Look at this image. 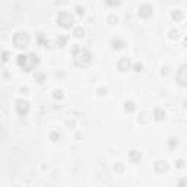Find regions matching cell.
Masks as SVG:
<instances>
[{"instance_id":"15","label":"cell","mask_w":187,"mask_h":187,"mask_svg":"<svg viewBox=\"0 0 187 187\" xmlns=\"http://www.w3.org/2000/svg\"><path fill=\"white\" fill-rule=\"evenodd\" d=\"M114 171H117V173H123V171H124V165H123L121 162H117L114 165Z\"/></svg>"},{"instance_id":"13","label":"cell","mask_w":187,"mask_h":187,"mask_svg":"<svg viewBox=\"0 0 187 187\" xmlns=\"http://www.w3.org/2000/svg\"><path fill=\"white\" fill-rule=\"evenodd\" d=\"M75 37H77V38H81V37H83V34H85V31H83V28L82 26H77L76 29H75Z\"/></svg>"},{"instance_id":"4","label":"cell","mask_w":187,"mask_h":187,"mask_svg":"<svg viewBox=\"0 0 187 187\" xmlns=\"http://www.w3.org/2000/svg\"><path fill=\"white\" fill-rule=\"evenodd\" d=\"M177 82L181 86H187V64L180 66L177 72Z\"/></svg>"},{"instance_id":"21","label":"cell","mask_w":187,"mask_h":187,"mask_svg":"<svg viewBox=\"0 0 187 187\" xmlns=\"http://www.w3.org/2000/svg\"><path fill=\"white\" fill-rule=\"evenodd\" d=\"M54 98H56V100H62L63 98V92L62 91H54Z\"/></svg>"},{"instance_id":"14","label":"cell","mask_w":187,"mask_h":187,"mask_svg":"<svg viewBox=\"0 0 187 187\" xmlns=\"http://www.w3.org/2000/svg\"><path fill=\"white\" fill-rule=\"evenodd\" d=\"M148 117H149L148 113H142V114L139 115V121H140V123H148V121H149Z\"/></svg>"},{"instance_id":"27","label":"cell","mask_w":187,"mask_h":187,"mask_svg":"<svg viewBox=\"0 0 187 187\" xmlns=\"http://www.w3.org/2000/svg\"><path fill=\"white\" fill-rule=\"evenodd\" d=\"M7 57H9V53H7V51H3V62H7Z\"/></svg>"},{"instance_id":"9","label":"cell","mask_w":187,"mask_h":187,"mask_svg":"<svg viewBox=\"0 0 187 187\" xmlns=\"http://www.w3.org/2000/svg\"><path fill=\"white\" fill-rule=\"evenodd\" d=\"M154 119L157 121H162L165 119V111L162 108H155L154 110Z\"/></svg>"},{"instance_id":"3","label":"cell","mask_w":187,"mask_h":187,"mask_svg":"<svg viewBox=\"0 0 187 187\" xmlns=\"http://www.w3.org/2000/svg\"><path fill=\"white\" fill-rule=\"evenodd\" d=\"M57 24L64 29H70L73 26V16L67 12H60L57 16Z\"/></svg>"},{"instance_id":"25","label":"cell","mask_w":187,"mask_h":187,"mask_svg":"<svg viewBox=\"0 0 187 187\" xmlns=\"http://www.w3.org/2000/svg\"><path fill=\"white\" fill-rule=\"evenodd\" d=\"M134 69H136V72H140V70H142V64H140V63H136V64H134Z\"/></svg>"},{"instance_id":"7","label":"cell","mask_w":187,"mask_h":187,"mask_svg":"<svg viewBox=\"0 0 187 187\" xmlns=\"http://www.w3.org/2000/svg\"><path fill=\"white\" fill-rule=\"evenodd\" d=\"M130 60L127 57H121L120 60H119V63H117V67H119V70L120 72H127L130 69Z\"/></svg>"},{"instance_id":"12","label":"cell","mask_w":187,"mask_h":187,"mask_svg":"<svg viewBox=\"0 0 187 187\" xmlns=\"http://www.w3.org/2000/svg\"><path fill=\"white\" fill-rule=\"evenodd\" d=\"M124 110L127 111V113H133V111H134V102L127 101V102L124 104Z\"/></svg>"},{"instance_id":"11","label":"cell","mask_w":187,"mask_h":187,"mask_svg":"<svg viewBox=\"0 0 187 187\" xmlns=\"http://www.w3.org/2000/svg\"><path fill=\"white\" fill-rule=\"evenodd\" d=\"M171 18H173L175 22H180V21L184 19V13H183L181 10H178V9L173 10V12H171Z\"/></svg>"},{"instance_id":"2","label":"cell","mask_w":187,"mask_h":187,"mask_svg":"<svg viewBox=\"0 0 187 187\" xmlns=\"http://www.w3.org/2000/svg\"><path fill=\"white\" fill-rule=\"evenodd\" d=\"M13 45L16 48H19V50H25L29 45V35L24 31L16 32L13 35Z\"/></svg>"},{"instance_id":"23","label":"cell","mask_w":187,"mask_h":187,"mask_svg":"<svg viewBox=\"0 0 187 187\" xmlns=\"http://www.w3.org/2000/svg\"><path fill=\"white\" fill-rule=\"evenodd\" d=\"M175 165H177V168H184V161H183V159H178L177 162H175Z\"/></svg>"},{"instance_id":"17","label":"cell","mask_w":187,"mask_h":187,"mask_svg":"<svg viewBox=\"0 0 187 187\" xmlns=\"http://www.w3.org/2000/svg\"><path fill=\"white\" fill-rule=\"evenodd\" d=\"M170 38L171 40H177L178 38V31L177 29H171V31H170Z\"/></svg>"},{"instance_id":"18","label":"cell","mask_w":187,"mask_h":187,"mask_svg":"<svg viewBox=\"0 0 187 187\" xmlns=\"http://www.w3.org/2000/svg\"><path fill=\"white\" fill-rule=\"evenodd\" d=\"M58 138H60V134H58L57 132H53V133L50 134V139L53 140V142H57V140H58Z\"/></svg>"},{"instance_id":"1","label":"cell","mask_w":187,"mask_h":187,"mask_svg":"<svg viewBox=\"0 0 187 187\" xmlns=\"http://www.w3.org/2000/svg\"><path fill=\"white\" fill-rule=\"evenodd\" d=\"M75 63H76L77 66L81 67H85L88 66L89 63L92 62V56L88 51H85V50H79L77 48V45H75Z\"/></svg>"},{"instance_id":"5","label":"cell","mask_w":187,"mask_h":187,"mask_svg":"<svg viewBox=\"0 0 187 187\" xmlns=\"http://www.w3.org/2000/svg\"><path fill=\"white\" fill-rule=\"evenodd\" d=\"M29 110V104H28V101H25V100H18L16 101V113L19 115H25L26 113H28Z\"/></svg>"},{"instance_id":"26","label":"cell","mask_w":187,"mask_h":187,"mask_svg":"<svg viewBox=\"0 0 187 187\" xmlns=\"http://www.w3.org/2000/svg\"><path fill=\"white\" fill-rule=\"evenodd\" d=\"M98 94H100V95H105L107 89H104V88H100V89H98Z\"/></svg>"},{"instance_id":"20","label":"cell","mask_w":187,"mask_h":187,"mask_svg":"<svg viewBox=\"0 0 187 187\" xmlns=\"http://www.w3.org/2000/svg\"><path fill=\"white\" fill-rule=\"evenodd\" d=\"M113 45H114V48H121L123 43H121L120 40H114V41H113Z\"/></svg>"},{"instance_id":"24","label":"cell","mask_w":187,"mask_h":187,"mask_svg":"<svg viewBox=\"0 0 187 187\" xmlns=\"http://www.w3.org/2000/svg\"><path fill=\"white\" fill-rule=\"evenodd\" d=\"M76 10H77V15H83V13H85V10H83V7H81V6H77Z\"/></svg>"},{"instance_id":"10","label":"cell","mask_w":187,"mask_h":187,"mask_svg":"<svg viewBox=\"0 0 187 187\" xmlns=\"http://www.w3.org/2000/svg\"><path fill=\"white\" fill-rule=\"evenodd\" d=\"M129 158H130V161H133V162H139L140 159H142V154H140L139 151H130Z\"/></svg>"},{"instance_id":"22","label":"cell","mask_w":187,"mask_h":187,"mask_svg":"<svg viewBox=\"0 0 187 187\" xmlns=\"http://www.w3.org/2000/svg\"><path fill=\"white\" fill-rule=\"evenodd\" d=\"M174 146H177V139L171 138V139H170V148H174Z\"/></svg>"},{"instance_id":"28","label":"cell","mask_w":187,"mask_h":187,"mask_svg":"<svg viewBox=\"0 0 187 187\" xmlns=\"http://www.w3.org/2000/svg\"><path fill=\"white\" fill-rule=\"evenodd\" d=\"M178 184H180V186H184V184H187V180H180Z\"/></svg>"},{"instance_id":"19","label":"cell","mask_w":187,"mask_h":187,"mask_svg":"<svg viewBox=\"0 0 187 187\" xmlns=\"http://www.w3.org/2000/svg\"><path fill=\"white\" fill-rule=\"evenodd\" d=\"M105 3L108 6H117L120 3V0H105Z\"/></svg>"},{"instance_id":"6","label":"cell","mask_w":187,"mask_h":187,"mask_svg":"<svg viewBox=\"0 0 187 187\" xmlns=\"http://www.w3.org/2000/svg\"><path fill=\"white\" fill-rule=\"evenodd\" d=\"M152 13H154V9H152V6L142 5V6L139 7V16H140V18H145V19H148V18H151V16H152Z\"/></svg>"},{"instance_id":"8","label":"cell","mask_w":187,"mask_h":187,"mask_svg":"<svg viewBox=\"0 0 187 187\" xmlns=\"http://www.w3.org/2000/svg\"><path fill=\"white\" fill-rule=\"evenodd\" d=\"M155 171H157V173H167L168 162L167 161H158V162H155Z\"/></svg>"},{"instance_id":"16","label":"cell","mask_w":187,"mask_h":187,"mask_svg":"<svg viewBox=\"0 0 187 187\" xmlns=\"http://www.w3.org/2000/svg\"><path fill=\"white\" fill-rule=\"evenodd\" d=\"M107 21H108V24L110 25H115L119 19H117V16H114V15H110V16L107 18Z\"/></svg>"}]
</instances>
